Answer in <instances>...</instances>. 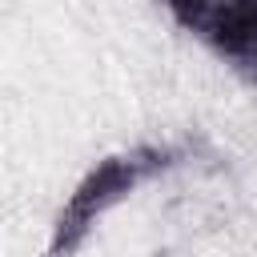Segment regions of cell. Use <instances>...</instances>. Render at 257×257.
Returning a JSON list of instances; mask_svg holds the SVG:
<instances>
[{"label": "cell", "mask_w": 257, "mask_h": 257, "mask_svg": "<svg viewBox=\"0 0 257 257\" xmlns=\"http://www.w3.org/2000/svg\"><path fill=\"white\" fill-rule=\"evenodd\" d=\"M165 12L201 40L225 68L257 88V0H161Z\"/></svg>", "instance_id": "7a4b0ae2"}, {"label": "cell", "mask_w": 257, "mask_h": 257, "mask_svg": "<svg viewBox=\"0 0 257 257\" xmlns=\"http://www.w3.org/2000/svg\"><path fill=\"white\" fill-rule=\"evenodd\" d=\"M201 153H209L205 137H177V141H145V145H133V149L100 157L76 181V189L68 193V201L60 205V213L52 221V237H48V257H72L88 241L92 225L108 209H116L141 185H149V181H157V177L189 165Z\"/></svg>", "instance_id": "6da1fadb"}]
</instances>
